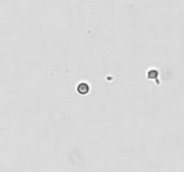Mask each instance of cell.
<instances>
[{"mask_svg": "<svg viewBox=\"0 0 184 172\" xmlns=\"http://www.w3.org/2000/svg\"><path fill=\"white\" fill-rule=\"evenodd\" d=\"M77 92H78L80 94H86V93L89 92L90 88H89V86H88L87 83L82 82V83H80V84L77 86Z\"/></svg>", "mask_w": 184, "mask_h": 172, "instance_id": "cell-1", "label": "cell"}, {"mask_svg": "<svg viewBox=\"0 0 184 172\" xmlns=\"http://www.w3.org/2000/svg\"><path fill=\"white\" fill-rule=\"evenodd\" d=\"M148 77L149 78H155L157 77V71L155 70H152L148 73Z\"/></svg>", "mask_w": 184, "mask_h": 172, "instance_id": "cell-2", "label": "cell"}]
</instances>
